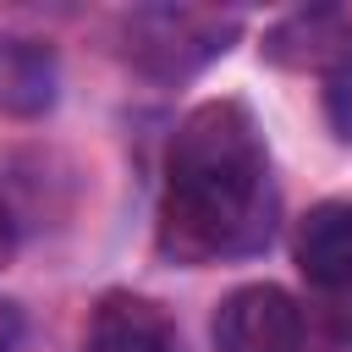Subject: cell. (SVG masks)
<instances>
[{
  "instance_id": "cell-1",
  "label": "cell",
  "mask_w": 352,
  "mask_h": 352,
  "mask_svg": "<svg viewBox=\"0 0 352 352\" xmlns=\"http://www.w3.org/2000/svg\"><path fill=\"white\" fill-rule=\"evenodd\" d=\"M275 187L270 148L242 99H204L182 116L165 148L160 253L176 264L242 258L270 242Z\"/></svg>"
},
{
  "instance_id": "cell-2",
  "label": "cell",
  "mask_w": 352,
  "mask_h": 352,
  "mask_svg": "<svg viewBox=\"0 0 352 352\" xmlns=\"http://www.w3.org/2000/svg\"><path fill=\"white\" fill-rule=\"evenodd\" d=\"M231 33H236V16H214V11H192V6H154V11H138L126 22L132 60L154 77L198 72L209 55L226 50Z\"/></svg>"
},
{
  "instance_id": "cell-3",
  "label": "cell",
  "mask_w": 352,
  "mask_h": 352,
  "mask_svg": "<svg viewBox=\"0 0 352 352\" xmlns=\"http://www.w3.org/2000/svg\"><path fill=\"white\" fill-rule=\"evenodd\" d=\"M302 308L292 292L258 280L236 286L214 308V352H302Z\"/></svg>"
},
{
  "instance_id": "cell-4",
  "label": "cell",
  "mask_w": 352,
  "mask_h": 352,
  "mask_svg": "<svg viewBox=\"0 0 352 352\" xmlns=\"http://www.w3.org/2000/svg\"><path fill=\"white\" fill-rule=\"evenodd\" d=\"M292 258L324 297H352V198H324L297 220Z\"/></svg>"
},
{
  "instance_id": "cell-5",
  "label": "cell",
  "mask_w": 352,
  "mask_h": 352,
  "mask_svg": "<svg viewBox=\"0 0 352 352\" xmlns=\"http://www.w3.org/2000/svg\"><path fill=\"white\" fill-rule=\"evenodd\" d=\"M88 352H182V336L154 297L110 292L88 319Z\"/></svg>"
},
{
  "instance_id": "cell-6",
  "label": "cell",
  "mask_w": 352,
  "mask_h": 352,
  "mask_svg": "<svg viewBox=\"0 0 352 352\" xmlns=\"http://www.w3.org/2000/svg\"><path fill=\"white\" fill-rule=\"evenodd\" d=\"M264 55L280 60V66H336L352 55V16L346 11H292L270 38H264Z\"/></svg>"
},
{
  "instance_id": "cell-7",
  "label": "cell",
  "mask_w": 352,
  "mask_h": 352,
  "mask_svg": "<svg viewBox=\"0 0 352 352\" xmlns=\"http://www.w3.org/2000/svg\"><path fill=\"white\" fill-rule=\"evenodd\" d=\"M55 99V60L33 38H0V110L33 116Z\"/></svg>"
},
{
  "instance_id": "cell-8",
  "label": "cell",
  "mask_w": 352,
  "mask_h": 352,
  "mask_svg": "<svg viewBox=\"0 0 352 352\" xmlns=\"http://www.w3.org/2000/svg\"><path fill=\"white\" fill-rule=\"evenodd\" d=\"M324 116H330V126L352 143V55L324 72Z\"/></svg>"
},
{
  "instance_id": "cell-9",
  "label": "cell",
  "mask_w": 352,
  "mask_h": 352,
  "mask_svg": "<svg viewBox=\"0 0 352 352\" xmlns=\"http://www.w3.org/2000/svg\"><path fill=\"white\" fill-rule=\"evenodd\" d=\"M11 248H16V226H11V214H6V204H0V264L11 258Z\"/></svg>"
},
{
  "instance_id": "cell-10",
  "label": "cell",
  "mask_w": 352,
  "mask_h": 352,
  "mask_svg": "<svg viewBox=\"0 0 352 352\" xmlns=\"http://www.w3.org/2000/svg\"><path fill=\"white\" fill-rule=\"evenodd\" d=\"M0 352H6V341H0Z\"/></svg>"
}]
</instances>
